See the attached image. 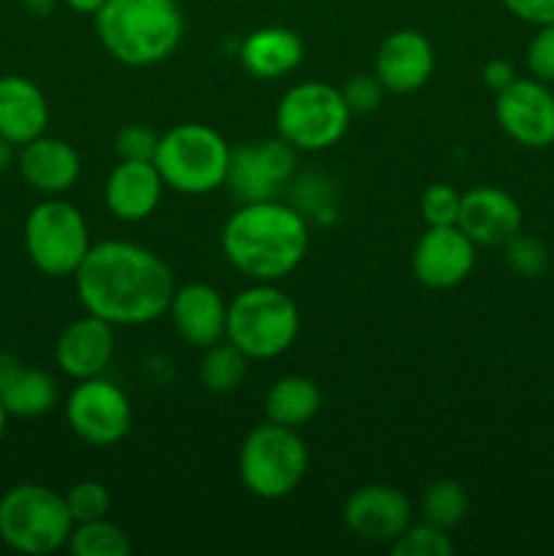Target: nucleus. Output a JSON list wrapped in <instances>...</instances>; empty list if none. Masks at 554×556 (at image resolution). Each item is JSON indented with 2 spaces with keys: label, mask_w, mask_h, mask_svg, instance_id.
<instances>
[{
  "label": "nucleus",
  "mask_w": 554,
  "mask_h": 556,
  "mask_svg": "<svg viewBox=\"0 0 554 556\" xmlns=\"http://www.w3.org/2000/svg\"><path fill=\"white\" fill-rule=\"evenodd\" d=\"M152 163L174 193L206 195L226 185L231 144L212 125L179 123L161 136Z\"/></svg>",
  "instance_id": "5"
},
{
  "label": "nucleus",
  "mask_w": 554,
  "mask_h": 556,
  "mask_svg": "<svg viewBox=\"0 0 554 556\" xmlns=\"http://www.w3.org/2000/svg\"><path fill=\"white\" fill-rule=\"evenodd\" d=\"M114 356V326L87 313L63 329L54 345V362L68 378L87 380L103 375Z\"/></svg>",
  "instance_id": "19"
},
{
  "label": "nucleus",
  "mask_w": 554,
  "mask_h": 556,
  "mask_svg": "<svg viewBox=\"0 0 554 556\" xmlns=\"http://www.w3.org/2000/svg\"><path fill=\"white\" fill-rule=\"evenodd\" d=\"M92 16L101 47L130 68L172 58L185 33L177 0H106Z\"/></svg>",
  "instance_id": "3"
},
{
  "label": "nucleus",
  "mask_w": 554,
  "mask_h": 556,
  "mask_svg": "<svg viewBox=\"0 0 554 556\" xmlns=\"http://www.w3.org/2000/svg\"><path fill=\"white\" fill-rule=\"evenodd\" d=\"M348 530L367 543H394L413 525V505L396 486L367 483L342 505Z\"/></svg>",
  "instance_id": "14"
},
{
  "label": "nucleus",
  "mask_w": 554,
  "mask_h": 556,
  "mask_svg": "<svg viewBox=\"0 0 554 556\" xmlns=\"http://www.w3.org/2000/svg\"><path fill=\"white\" fill-rule=\"evenodd\" d=\"M413 275L421 286L445 291L476 269V244L459 226H427L413 248Z\"/></svg>",
  "instance_id": "13"
},
{
  "label": "nucleus",
  "mask_w": 554,
  "mask_h": 556,
  "mask_svg": "<svg viewBox=\"0 0 554 556\" xmlns=\"http://www.w3.org/2000/svg\"><path fill=\"white\" fill-rule=\"evenodd\" d=\"M459 204H462L459 190L451 188V185L445 182H435L421 193L418 210H421V217L427 226H456Z\"/></svg>",
  "instance_id": "31"
},
{
  "label": "nucleus",
  "mask_w": 554,
  "mask_h": 556,
  "mask_svg": "<svg viewBox=\"0 0 554 556\" xmlns=\"http://www.w3.org/2000/svg\"><path fill=\"white\" fill-rule=\"evenodd\" d=\"M481 79H483V85L489 87V90L500 92V90H505V87H508V85H514V81L519 79V76H516L514 65H511L508 60L494 58V60H489L487 65H483Z\"/></svg>",
  "instance_id": "36"
},
{
  "label": "nucleus",
  "mask_w": 554,
  "mask_h": 556,
  "mask_svg": "<svg viewBox=\"0 0 554 556\" xmlns=\"http://www.w3.org/2000/svg\"><path fill=\"white\" fill-rule=\"evenodd\" d=\"M158 141L161 136L147 125H125L114 139V150H117L119 161H152Z\"/></svg>",
  "instance_id": "32"
},
{
  "label": "nucleus",
  "mask_w": 554,
  "mask_h": 556,
  "mask_svg": "<svg viewBox=\"0 0 554 556\" xmlns=\"http://www.w3.org/2000/svg\"><path fill=\"white\" fill-rule=\"evenodd\" d=\"M320 402H324V396H320L318 383L313 378H307V375H286L266 394V421L299 429L313 421L315 413L320 410Z\"/></svg>",
  "instance_id": "24"
},
{
  "label": "nucleus",
  "mask_w": 554,
  "mask_h": 556,
  "mask_svg": "<svg viewBox=\"0 0 554 556\" xmlns=\"http://www.w3.org/2000/svg\"><path fill=\"white\" fill-rule=\"evenodd\" d=\"M494 117L503 134L527 150L554 144V92L546 81L516 79L494 98Z\"/></svg>",
  "instance_id": "12"
},
{
  "label": "nucleus",
  "mask_w": 554,
  "mask_h": 556,
  "mask_svg": "<svg viewBox=\"0 0 554 556\" xmlns=\"http://www.w3.org/2000/svg\"><path fill=\"white\" fill-rule=\"evenodd\" d=\"M304 60V41L297 30L280 25L259 27L239 47V63L255 79H280L299 68Z\"/></svg>",
  "instance_id": "23"
},
{
  "label": "nucleus",
  "mask_w": 554,
  "mask_h": 556,
  "mask_svg": "<svg viewBox=\"0 0 554 556\" xmlns=\"http://www.w3.org/2000/svg\"><path fill=\"white\" fill-rule=\"evenodd\" d=\"M228 264L253 282H277L291 275L310 248L307 220L275 199L248 201L226 220L221 233Z\"/></svg>",
  "instance_id": "2"
},
{
  "label": "nucleus",
  "mask_w": 554,
  "mask_h": 556,
  "mask_svg": "<svg viewBox=\"0 0 554 556\" xmlns=\"http://www.w3.org/2000/svg\"><path fill=\"white\" fill-rule=\"evenodd\" d=\"M527 68L532 79L546 81V85L554 81V22L538 25V33L527 47Z\"/></svg>",
  "instance_id": "34"
},
{
  "label": "nucleus",
  "mask_w": 554,
  "mask_h": 556,
  "mask_svg": "<svg viewBox=\"0 0 554 556\" xmlns=\"http://www.w3.org/2000/svg\"><path fill=\"white\" fill-rule=\"evenodd\" d=\"M54 3H58V0H22V5H25V9L30 11L33 16H47V14H52Z\"/></svg>",
  "instance_id": "38"
},
{
  "label": "nucleus",
  "mask_w": 554,
  "mask_h": 556,
  "mask_svg": "<svg viewBox=\"0 0 554 556\" xmlns=\"http://www.w3.org/2000/svg\"><path fill=\"white\" fill-rule=\"evenodd\" d=\"M470 510V494L454 478H440V481L429 483L421 494V516L429 525L440 527V530H454L462 525Z\"/></svg>",
  "instance_id": "25"
},
{
  "label": "nucleus",
  "mask_w": 554,
  "mask_h": 556,
  "mask_svg": "<svg viewBox=\"0 0 554 556\" xmlns=\"http://www.w3.org/2000/svg\"><path fill=\"white\" fill-rule=\"evenodd\" d=\"M521 206L508 190L478 185L462 193L456 226L473 239L476 248H505L521 231Z\"/></svg>",
  "instance_id": "15"
},
{
  "label": "nucleus",
  "mask_w": 554,
  "mask_h": 556,
  "mask_svg": "<svg viewBox=\"0 0 554 556\" xmlns=\"http://www.w3.org/2000/svg\"><path fill=\"white\" fill-rule=\"evenodd\" d=\"M25 248L41 275L74 277L92 248L85 215L71 201L49 195L27 215Z\"/></svg>",
  "instance_id": "9"
},
{
  "label": "nucleus",
  "mask_w": 554,
  "mask_h": 556,
  "mask_svg": "<svg viewBox=\"0 0 554 556\" xmlns=\"http://www.w3.org/2000/svg\"><path fill=\"white\" fill-rule=\"evenodd\" d=\"M16 163L25 182L43 195L68 193L81 174L79 152L65 139L47 134L22 144Z\"/></svg>",
  "instance_id": "20"
},
{
  "label": "nucleus",
  "mask_w": 554,
  "mask_h": 556,
  "mask_svg": "<svg viewBox=\"0 0 554 556\" xmlns=\"http://www.w3.org/2000/svg\"><path fill=\"white\" fill-rule=\"evenodd\" d=\"M353 112L340 87L326 81H299L282 92L275 109L277 136L297 152H320L348 134Z\"/></svg>",
  "instance_id": "8"
},
{
  "label": "nucleus",
  "mask_w": 554,
  "mask_h": 556,
  "mask_svg": "<svg viewBox=\"0 0 554 556\" xmlns=\"http://www.w3.org/2000/svg\"><path fill=\"white\" fill-rule=\"evenodd\" d=\"M299 326L297 302L272 282H255L228 304L226 340L250 362H269L297 342Z\"/></svg>",
  "instance_id": "4"
},
{
  "label": "nucleus",
  "mask_w": 554,
  "mask_h": 556,
  "mask_svg": "<svg viewBox=\"0 0 554 556\" xmlns=\"http://www.w3.org/2000/svg\"><path fill=\"white\" fill-rule=\"evenodd\" d=\"M63 3L68 5V9H74L76 14H96L106 0H63Z\"/></svg>",
  "instance_id": "37"
},
{
  "label": "nucleus",
  "mask_w": 554,
  "mask_h": 556,
  "mask_svg": "<svg viewBox=\"0 0 554 556\" xmlns=\"http://www.w3.org/2000/svg\"><path fill=\"white\" fill-rule=\"evenodd\" d=\"M0 400L9 416H47L58 405V383L43 369L25 367L11 353H0Z\"/></svg>",
  "instance_id": "22"
},
{
  "label": "nucleus",
  "mask_w": 554,
  "mask_h": 556,
  "mask_svg": "<svg viewBox=\"0 0 554 556\" xmlns=\"http://www.w3.org/2000/svg\"><path fill=\"white\" fill-rule=\"evenodd\" d=\"M49 103L36 81L27 76H0V136L14 147L47 134Z\"/></svg>",
  "instance_id": "21"
},
{
  "label": "nucleus",
  "mask_w": 554,
  "mask_h": 556,
  "mask_svg": "<svg viewBox=\"0 0 554 556\" xmlns=\"http://www.w3.org/2000/svg\"><path fill=\"white\" fill-rule=\"evenodd\" d=\"M65 421L81 443L92 448H112L130 432L134 410L130 400L117 383L106 378L76 380L65 400Z\"/></svg>",
  "instance_id": "10"
},
{
  "label": "nucleus",
  "mask_w": 554,
  "mask_h": 556,
  "mask_svg": "<svg viewBox=\"0 0 554 556\" xmlns=\"http://www.w3.org/2000/svg\"><path fill=\"white\" fill-rule=\"evenodd\" d=\"M505 9L521 22L530 25H549L554 22V0H503Z\"/></svg>",
  "instance_id": "35"
},
{
  "label": "nucleus",
  "mask_w": 554,
  "mask_h": 556,
  "mask_svg": "<svg viewBox=\"0 0 554 556\" xmlns=\"http://www.w3.org/2000/svg\"><path fill=\"white\" fill-rule=\"evenodd\" d=\"M168 318L174 329L188 345L210 348L215 342L226 340V318L228 304L221 291L206 282H188L174 291L172 304H168Z\"/></svg>",
  "instance_id": "17"
},
{
  "label": "nucleus",
  "mask_w": 554,
  "mask_h": 556,
  "mask_svg": "<svg viewBox=\"0 0 554 556\" xmlns=\"http://www.w3.org/2000/svg\"><path fill=\"white\" fill-rule=\"evenodd\" d=\"M297 155L299 152L280 136L231 147L226 185L242 204L275 199L277 190L297 174Z\"/></svg>",
  "instance_id": "11"
},
{
  "label": "nucleus",
  "mask_w": 554,
  "mask_h": 556,
  "mask_svg": "<svg viewBox=\"0 0 554 556\" xmlns=\"http://www.w3.org/2000/svg\"><path fill=\"white\" fill-rule=\"evenodd\" d=\"M310 451L299 429L264 421L250 429L239 448V478L261 500H282L302 486Z\"/></svg>",
  "instance_id": "6"
},
{
  "label": "nucleus",
  "mask_w": 554,
  "mask_h": 556,
  "mask_svg": "<svg viewBox=\"0 0 554 556\" xmlns=\"http://www.w3.org/2000/svg\"><path fill=\"white\" fill-rule=\"evenodd\" d=\"M11 163H14V144H11L9 139H3V136H0V174L9 172Z\"/></svg>",
  "instance_id": "39"
},
{
  "label": "nucleus",
  "mask_w": 554,
  "mask_h": 556,
  "mask_svg": "<svg viewBox=\"0 0 554 556\" xmlns=\"http://www.w3.org/2000/svg\"><path fill=\"white\" fill-rule=\"evenodd\" d=\"M65 505L71 510L74 525H85V521L106 519L109 508H112V497L109 489L98 481H79L63 494Z\"/></svg>",
  "instance_id": "29"
},
{
  "label": "nucleus",
  "mask_w": 554,
  "mask_h": 556,
  "mask_svg": "<svg viewBox=\"0 0 554 556\" xmlns=\"http://www.w3.org/2000/svg\"><path fill=\"white\" fill-rule=\"evenodd\" d=\"M391 554L394 556H451L454 554V543H451L449 530L421 521V525H411L394 543H391Z\"/></svg>",
  "instance_id": "28"
},
{
  "label": "nucleus",
  "mask_w": 554,
  "mask_h": 556,
  "mask_svg": "<svg viewBox=\"0 0 554 556\" xmlns=\"http://www.w3.org/2000/svg\"><path fill=\"white\" fill-rule=\"evenodd\" d=\"M435 49L429 38L418 30H394L383 38L375 58V76L386 92H416L432 79Z\"/></svg>",
  "instance_id": "16"
},
{
  "label": "nucleus",
  "mask_w": 554,
  "mask_h": 556,
  "mask_svg": "<svg viewBox=\"0 0 554 556\" xmlns=\"http://www.w3.org/2000/svg\"><path fill=\"white\" fill-rule=\"evenodd\" d=\"M74 519L63 494L41 483H20L0 497V541L27 556L68 546Z\"/></svg>",
  "instance_id": "7"
},
{
  "label": "nucleus",
  "mask_w": 554,
  "mask_h": 556,
  "mask_svg": "<svg viewBox=\"0 0 554 556\" xmlns=\"http://www.w3.org/2000/svg\"><path fill=\"white\" fill-rule=\"evenodd\" d=\"M161 172L152 161H119L103 185L106 210L123 223H141L158 210L163 199Z\"/></svg>",
  "instance_id": "18"
},
{
  "label": "nucleus",
  "mask_w": 554,
  "mask_h": 556,
  "mask_svg": "<svg viewBox=\"0 0 554 556\" xmlns=\"http://www.w3.org/2000/svg\"><path fill=\"white\" fill-rule=\"evenodd\" d=\"M68 548L76 556H128L130 538L123 527L112 525L109 519L85 521V525H74Z\"/></svg>",
  "instance_id": "27"
},
{
  "label": "nucleus",
  "mask_w": 554,
  "mask_h": 556,
  "mask_svg": "<svg viewBox=\"0 0 554 556\" xmlns=\"http://www.w3.org/2000/svg\"><path fill=\"white\" fill-rule=\"evenodd\" d=\"M340 90L353 114H369L380 106L386 87L380 85V79L375 74H356Z\"/></svg>",
  "instance_id": "33"
},
{
  "label": "nucleus",
  "mask_w": 554,
  "mask_h": 556,
  "mask_svg": "<svg viewBox=\"0 0 554 556\" xmlns=\"http://www.w3.org/2000/svg\"><path fill=\"white\" fill-rule=\"evenodd\" d=\"M505 258L508 266L519 277H541L549 266V250L541 239L530 237V233H516L514 239L505 242Z\"/></svg>",
  "instance_id": "30"
},
{
  "label": "nucleus",
  "mask_w": 554,
  "mask_h": 556,
  "mask_svg": "<svg viewBox=\"0 0 554 556\" xmlns=\"http://www.w3.org/2000/svg\"><path fill=\"white\" fill-rule=\"evenodd\" d=\"M248 362L239 348H234L231 342H215V345L204 348V358H201V383L204 389H210L212 394H228V391L239 389L248 375Z\"/></svg>",
  "instance_id": "26"
},
{
  "label": "nucleus",
  "mask_w": 554,
  "mask_h": 556,
  "mask_svg": "<svg viewBox=\"0 0 554 556\" xmlns=\"http://www.w3.org/2000/svg\"><path fill=\"white\" fill-rule=\"evenodd\" d=\"M5 427H9V410H5L3 400H0V443H3L5 438Z\"/></svg>",
  "instance_id": "40"
},
{
  "label": "nucleus",
  "mask_w": 554,
  "mask_h": 556,
  "mask_svg": "<svg viewBox=\"0 0 554 556\" xmlns=\"http://www.w3.org/2000/svg\"><path fill=\"white\" fill-rule=\"evenodd\" d=\"M74 280L81 307L114 329L163 318L177 291L172 266L144 244L125 239L92 244Z\"/></svg>",
  "instance_id": "1"
}]
</instances>
